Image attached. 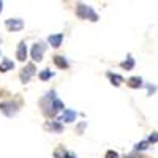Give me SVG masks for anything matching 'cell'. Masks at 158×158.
<instances>
[{"label": "cell", "mask_w": 158, "mask_h": 158, "mask_svg": "<svg viewBox=\"0 0 158 158\" xmlns=\"http://www.w3.org/2000/svg\"><path fill=\"white\" fill-rule=\"evenodd\" d=\"M52 62H54V65H56L57 68H60V70H67L70 67L68 60L65 59L63 56H59V54H56L54 57H52Z\"/></svg>", "instance_id": "obj_10"}, {"label": "cell", "mask_w": 158, "mask_h": 158, "mask_svg": "<svg viewBox=\"0 0 158 158\" xmlns=\"http://www.w3.org/2000/svg\"><path fill=\"white\" fill-rule=\"evenodd\" d=\"M3 11V2H0V13Z\"/></svg>", "instance_id": "obj_24"}, {"label": "cell", "mask_w": 158, "mask_h": 158, "mask_svg": "<svg viewBox=\"0 0 158 158\" xmlns=\"http://www.w3.org/2000/svg\"><path fill=\"white\" fill-rule=\"evenodd\" d=\"M67 155H68V152L65 150L62 146L57 147V149L54 150V158H67Z\"/></svg>", "instance_id": "obj_16"}, {"label": "cell", "mask_w": 158, "mask_h": 158, "mask_svg": "<svg viewBox=\"0 0 158 158\" xmlns=\"http://www.w3.org/2000/svg\"><path fill=\"white\" fill-rule=\"evenodd\" d=\"M0 44H2V38H0Z\"/></svg>", "instance_id": "obj_26"}, {"label": "cell", "mask_w": 158, "mask_h": 158, "mask_svg": "<svg viewBox=\"0 0 158 158\" xmlns=\"http://www.w3.org/2000/svg\"><path fill=\"white\" fill-rule=\"evenodd\" d=\"M147 142H149V144H155V142H156V131H153V133L150 135V138H149Z\"/></svg>", "instance_id": "obj_21"}, {"label": "cell", "mask_w": 158, "mask_h": 158, "mask_svg": "<svg viewBox=\"0 0 158 158\" xmlns=\"http://www.w3.org/2000/svg\"><path fill=\"white\" fill-rule=\"evenodd\" d=\"M38 76H40V79H41V81H48V79H51L52 76H54V71H51V70H43Z\"/></svg>", "instance_id": "obj_17"}, {"label": "cell", "mask_w": 158, "mask_h": 158, "mask_svg": "<svg viewBox=\"0 0 158 158\" xmlns=\"http://www.w3.org/2000/svg\"><path fill=\"white\" fill-rule=\"evenodd\" d=\"M76 117H77V112H76V111H73V109H63V112H62V115L59 117L57 122H60L62 125H63V122H65V123H71V122L76 120Z\"/></svg>", "instance_id": "obj_6"}, {"label": "cell", "mask_w": 158, "mask_h": 158, "mask_svg": "<svg viewBox=\"0 0 158 158\" xmlns=\"http://www.w3.org/2000/svg\"><path fill=\"white\" fill-rule=\"evenodd\" d=\"M27 44H25V41H19L18 44V49H16V57L19 62H25V59H27Z\"/></svg>", "instance_id": "obj_8"}, {"label": "cell", "mask_w": 158, "mask_h": 158, "mask_svg": "<svg viewBox=\"0 0 158 158\" xmlns=\"http://www.w3.org/2000/svg\"><path fill=\"white\" fill-rule=\"evenodd\" d=\"M62 41H63V33H54V35H49L48 36V43L52 48H56V49L62 46Z\"/></svg>", "instance_id": "obj_9"}, {"label": "cell", "mask_w": 158, "mask_h": 158, "mask_svg": "<svg viewBox=\"0 0 158 158\" xmlns=\"http://www.w3.org/2000/svg\"><path fill=\"white\" fill-rule=\"evenodd\" d=\"M44 128L48 131H51V133H62L63 131V125L60 122H57V120H48L44 123Z\"/></svg>", "instance_id": "obj_7"}, {"label": "cell", "mask_w": 158, "mask_h": 158, "mask_svg": "<svg viewBox=\"0 0 158 158\" xmlns=\"http://www.w3.org/2000/svg\"><path fill=\"white\" fill-rule=\"evenodd\" d=\"M44 51H46V44H44V41H38V43H35L33 46H32V49H30V57H32V63H35V62H41L43 60V56H44Z\"/></svg>", "instance_id": "obj_2"}, {"label": "cell", "mask_w": 158, "mask_h": 158, "mask_svg": "<svg viewBox=\"0 0 158 158\" xmlns=\"http://www.w3.org/2000/svg\"><path fill=\"white\" fill-rule=\"evenodd\" d=\"M123 158H135V156H133V155H125Z\"/></svg>", "instance_id": "obj_25"}, {"label": "cell", "mask_w": 158, "mask_h": 158, "mask_svg": "<svg viewBox=\"0 0 158 158\" xmlns=\"http://www.w3.org/2000/svg\"><path fill=\"white\" fill-rule=\"evenodd\" d=\"M108 77H109V81H111V84L112 85H115V87H118L122 82H123V77L120 76V74H115V73H108Z\"/></svg>", "instance_id": "obj_15"}, {"label": "cell", "mask_w": 158, "mask_h": 158, "mask_svg": "<svg viewBox=\"0 0 158 158\" xmlns=\"http://www.w3.org/2000/svg\"><path fill=\"white\" fill-rule=\"evenodd\" d=\"M127 85L131 87V89H141L144 85V81H142L141 76H131L127 81Z\"/></svg>", "instance_id": "obj_11"}, {"label": "cell", "mask_w": 158, "mask_h": 158, "mask_svg": "<svg viewBox=\"0 0 158 158\" xmlns=\"http://www.w3.org/2000/svg\"><path fill=\"white\" fill-rule=\"evenodd\" d=\"M10 70H15V62L5 57L2 62H0V73H6Z\"/></svg>", "instance_id": "obj_14"}, {"label": "cell", "mask_w": 158, "mask_h": 158, "mask_svg": "<svg viewBox=\"0 0 158 158\" xmlns=\"http://www.w3.org/2000/svg\"><path fill=\"white\" fill-rule=\"evenodd\" d=\"M67 158H77V156H76V155H74L73 152H68V155H67Z\"/></svg>", "instance_id": "obj_23"}, {"label": "cell", "mask_w": 158, "mask_h": 158, "mask_svg": "<svg viewBox=\"0 0 158 158\" xmlns=\"http://www.w3.org/2000/svg\"><path fill=\"white\" fill-rule=\"evenodd\" d=\"M76 16L81 18V19L92 21V22H97V21H98L97 11L92 8L90 5H85V3H77V5H76Z\"/></svg>", "instance_id": "obj_1"}, {"label": "cell", "mask_w": 158, "mask_h": 158, "mask_svg": "<svg viewBox=\"0 0 158 158\" xmlns=\"http://www.w3.org/2000/svg\"><path fill=\"white\" fill-rule=\"evenodd\" d=\"M135 149H136L138 152H142V150H147V149H149V142H147V141H141V142H138L136 146H135Z\"/></svg>", "instance_id": "obj_18"}, {"label": "cell", "mask_w": 158, "mask_h": 158, "mask_svg": "<svg viewBox=\"0 0 158 158\" xmlns=\"http://www.w3.org/2000/svg\"><path fill=\"white\" fill-rule=\"evenodd\" d=\"M0 112H3L6 117H15L19 112V106L13 101H3L0 103Z\"/></svg>", "instance_id": "obj_3"}, {"label": "cell", "mask_w": 158, "mask_h": 158, "mask_svg": "<svg viewBox=\"0 0 158 158\" xmlns=\"http://www.w3.org/2000/svg\"><path fill=\"white\" fill-rule=\"evenodd\" d=\"M135 65H136L135 59L128 54V56H127V59H125V60L120 63V68H122V70H127V71H131V70L135 68Z\"/></svg>", "instance_id": "obj_13"}, {"label": "cell", "mask_w": 158, "mask_h": 158, "mask_svg": "<svg viewBox=\"0 0 158 158\" xmlns=\"http://www.w3.org/2000/svg\"><path fill=\"white\" fill-rule=\"evenodd\" d=\"M147 89H149V95H153L155 90H156V87H155V85H150V84L147 85Z\"/></svg>", "instance_id": "obj_22"}, {"label": "cell", "mask_w": 158, "mask_h": 158, "mask_svg": "<svg viewBox=\"0 0 158 158\" xmlns=\"http://www.w3.org/2000/svg\"><path fill=\"white\" fill-rule=\"evenodd\" d=\"M104 158H120V155H118L115 150H108L106 155H104Z\"/></svg>", "instance_id": "obj_20"}, {"label": "cell", "mask_w": 158, "mask_h": 158, "mask_svg": "<svg viewBox=\"0 0 158 158\" xmlns=\"http://www.w3.org/2000/svg\"><path fill=\"white\" fill-rule=\"evenodd\" d=\"M35 73H36V67H35V63H27V65H25V67L22 68L21 74H19V77H21V82H22V84L29 82Z\"/></svg>", "instance_id": "obj_4"}, {"label": "cell", "mask_w": 158, "mask_h": 158, "mask_svg": "<svg viewBox=\"0 0 158 158\" xmlns=\"http://www.w3.org/2000/svg\"><path fill=\"white\" fill-rule=\"evenodd\" d=\"M63 109H65V104H63V101L62 100H59V98H54L51 101V111H52V114H57V112H63Z\"/></svg>", "instance_id": "obj_12"}, {"label": "cell", "mask_w": 158, "mask_h": 158, "mask_svg": "<svg viewBox=\"0 0 158 158\" xmlns=\"http://www.w3.org/2000/svg\"><path fill=\"white\" fill-rule=\"evenodd\" d=\"M85 127H87V122H81V123L77 125V128H76V133H77V135H82L84 130H85Z\"/></svg>", "instance_id": "obj_19"}, {"label": "cell", "mask_w": 158, "mask_h": 158, "mask_svg": "<svg viewBox=\"0 0 158 158\" xmlns=\"http://www.w3.org/2000/svg\"><path fill=\"white\" fill-rule=\"evenodd\" d=\"M5 25L10 32H21L24 29V21L21 18H15V19H6Z\"/></svg>", "instance_id": "obj_5"}]
</instances>
